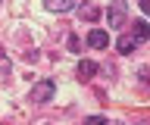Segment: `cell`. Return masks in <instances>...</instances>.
<instances>
[{
	"mask_svg": "<svg viewBox=\"0 0 150 125\" xmlns=\"http://www.w3.org/2000/svg\"><path fill=\"white\" fill-rule=\"evenodd\" d=\"M116 50H119L122 56H128L131 50H134V41H131V35H128V38H125V35H122V38H119V44H116Z\"/></svg>",
	"mask_w": 150,
	"mask_h": 125,
	"instance_id": "ba28073f",
	"label": "cell"
},
{
	"mask_svg": "<svg viewBox=\"0 0 150 125\" xmlns=\"http://www.w3.org/2000/svg\"><path fill=\"white\" fill-rule=\"evenodd\" d=\"M88 47H94V50L110 47V35H106V31H100V28H94L91 35H88Z\"/></svg>",
	"mask_w": 150,
	"mask_h": 125,
	"instance_id": "277c9868",
	"label": "cell"
},
{
	"mask_svg": "<svg viewBox=\"0 0 150 125\" xmlns=\"http://www.w3.org/2000/svg\"><path fill=\"white\" fill-rule=\"evenodd\" d=\"M94 75H97V63H94V59H81V63H78V78H81V81H91Z\"/></svg>",
	"mask_w": 150,
	"mask_h": 125,
	"instance_id": "8992f818",
	"label": "cell"
},
{
	"mask_svg": "<svg viewBox=\"0 0 150 125\" xmlns=\"http://www.w3.org/2000/svg\"><path fill=\"white\" fill-rule=\"evenodd\" d=\"M78 16H81L84 22H94L97 16H100V10H97L94 3H81V6H78Z\"/></svg>",
	"mask_w": 150,
	"mask_h": 125,
	"instance_id": "52a82bcc",
	"label": "cell"
},
{
	"mask_svg": "<svg viewBox=\"0 0 150 125\" xmlns=\"http://www.w3.org/2000/svg\"><path fill=\"white\" fill-rule=\"evenodd\" d=\"M44 6L50 13H69V10L78 6V0H44Z\"/></svg>",
	"mask_w": 150,
	"mask_h": 125,
	"instance_id": "5b68a950",
	"label": "cell"
},
{
	"mask_svg": "<svg viewBox=\"0 0 150 125\" xmlns=\"http://www.w3.org/2000/svg\"><path fill=\"white\" fill-rule=\"evenodd\" d=\"M131 41H134V44L150 41V25H147L144 19H141V22H131Z\"/></svg>",
	"mask_w": 150,
	"mask_h": 125,
	"instance_id": "3957f363",
	"label": "cell"
},
{
	"mask_svg": "<svg viewBox=\"0 0 150 125\" xmlns=\"http://www.w3.org/2000/svg\"><path fill=\"white\" fill-rule=\"evenodd\" d=\"M88 122H91V125H103L106 119H103V116H88Z\"/></svg>",
	"mask_w": 150,
	"mask_h": 125,
	"instance_id": "9c48e42d",
	"label": "cell"
},
{
	"mask_svg": "<svg viewBox=\"0 0 150 125\" xmlns=\"http://www.w3.org/2000/svg\"><path fill=\"white\" fill-rule=\"evenodd\" d=\"M78 44H81V41L75 38V35H69V50H78Z\"/></svg>",
	"mask_w": 150,
	"mask_h": 125,
	"instance_id": "30bf717a",
	"label": "cell"
},
{
	"mask_svg": "<svg viewBox=\"0 0 150 125\" xmlns=\"http://www.w3.org/2000/svg\"><path fill=\"white\" fill-rule=\"evenodd\" d=\"M141 10H144V13L150 16V0H141Z\"/></svg>",
	"mask_w": 150,
	"mask_h": 125,
	"instance_id": "8fae6325",
	"label": "cell"
},
{
	"mask_svg": "<svg viewBox=\"0 0 150 125\" xmlns=\"http://www.w3.org/2000/svg\"><path fill=\"white\" fill-rule=\"evenodd\" d=\"M106 22H110V28L122 31L125 22H128V3H125V0H112L110 10H106Z\"/></svg>",
	"mask_w": 150,
	"mask_h": 125,
	"instance_id": "6da1fadb",
	"label": "cell"
},
{
	"mask_svg": "<svg viewBox=\"0 0 150 125\" xmlns=\"http://www.w3.org/2000/svg\"><path fill=\"white\" fill-rule=\"evenodd\" d=\"M53 94H56V85L50 78H44V81H38V85L31 88V100H35V103H50Z\"/></svg>",
	"mask_w": 150,
	"mask_h": 125,
	"instance_id": "7a4b0ae2",
	"label": "cell"
}]
</instances>
